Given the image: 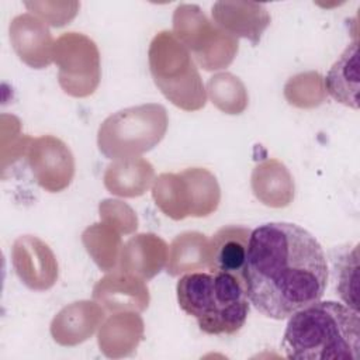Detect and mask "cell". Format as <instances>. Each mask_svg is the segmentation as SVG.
<instances>
[{"instance_id":"7","label":"cell","mask_w":360,"mask_h":360,"mask_svg":"<svg viewBox=\"0 0 360 360\" xmlns=\"http://www.w3.org/2000/svg\"><path fill=\"white\" fill-rule=\"evenodd\" d=\"M173 31L205 70L228 66L238 52V38L211 22L195 4H180L174 10Z\"/></svg>"},{"instance_id":"11","label":"cell","mask_w":360,"mask_h":360,"mask_svg":"<svg viewBox=\"0 0 360 360\" xmlns=\"http://www.w3.org/2000/svg\"><path fill=\"white\" fill-rule=\"evenodd\" d=\"M252 229L242 225L219 228L208 242L207 267L214 273H228L243 281Z\"/></svg>"},{"instance_id":"8","label":"cell","mask_w":360,"mask_h":360,"mask_svg":"<svg viewBox=\"0 0 360 360\" xmlns=\"http://www.w3.org/2000/svg\"><path fill=\"white\" fill-rule=\"evenodd\" d=\"M53 59L59 65V83L75 97L91 94L100 80L98 51L91 39L77 32H66L58 38Z\"/></svg>"},{"instance_id":"10","label":"cell","mask_w":360,"mask_h":360,"mask_svg":"<svg viewBox=\"0 0 360 360\" xmlns=\"http://www.w3.org/2000/svg\"><path fill=\"white\" fill-rule=\"evenodd\" d=\"M13 264L21 281L32 290H48L56 281L55 256L38 238L27 235L14 242Z\"/></svg>"},{"instance_id":"4","label":"cell","mask_w":360,"mask_h":360,"mask_svg":"<svg viewBox=\"0 0 360 360\" xmlns=\"http://www.w3.org/2000/svg\"><path fill=\"white\" fill-rule=\"evenodd\" d=\"M167 112L149 103L120 110L107 117L97 132L100 152L114 160L132 159L153 149L167 129Z\"/></svg>"},{"instance_id":"17","label":"cell","mask_w":360,"mask_h":360,"mask_svg":"<svg viewBox=\"0 0 360 360\" xmlns=\"http://www.w3.org/2000/svg\"><path fill=\"white\" fill-rule=\"evenodd\" d=\"M325 90L338 103L359 108V45L357 39L346 46L323 80Z\"/></svg>"},{"instance_id":"13","label":"cell","mask_w":360,"mask_h":360,"mask_svg":"<svg viewBox=\"0 0 360 360\" xmlns=\"http://www.w3.org/2000/svg\"><path fill=\"white\" fill-rule=\"evenodd\" d=\"M13 46L27 65L41 69L53 59V39L45 22L31 14H22L13 20L10 25Z\"/></svg>"},{"instance_id":"9","label":"cell","mask_w":360,"mask_h":360,"mask_svg":"<svg viewBox=\"0 0 360 360\" xmlns=\"http://www.w3.org/2000/svg\"><path fill=\"white\" fill-rule=\"evenodd\" d=\"M28 163L37 183L51 193L66 188L75 174L70 149L55 136L35 139L28 152Z\"/></svg>"},{"instance_id":"3","label":"cell","mask_w":360,"mask_h":360,"mask_svg":"<svg viewBox=\"0 0 360 360\" xmlns=\"http://www.w3.org/2000/svg\"><path fill=\"white\" fill-rule=\"evenodd\" d=\"M176 292L180 308L207 335H233L248 319L245 284L232 274L191 271L177 281Z\"/></svg>"},{"instance_id":"19","label":"cell","mask_w":360,"mask_h":360,"mask_svg":"<svg viewBox=\"0 0 360 360\" xmlns=\"http://www.w3.org/2000/svg\"><path fill=\"white\" fill-rule=\"evenodd\" d=\"M208 240L200 232H183L177 235L169 249L167 273L179 276L207 266Z\"/></svg>"},{"instance_id":"2","label":"cell","mask_w":360,"mask_h":360,"mask_svg":"<svg viewBox=\"0 0 360 360\" xmlns=\"http://www.w3.org/2000/svg\"><path fill=\"white\" fill-rule=\"evenodd\" d=\"M281 349L294 360H359V312L336 301H315L290 316Z\"/></svg>"},{"instance_id":"16","label":"cell","mask_w":360,"mask_h":360,"mask_svg":"<svg viewBox=\"0 0 360 360\" xmlns=\"http://www.w3.org/2000/svg\"><path fill=\"white\" fill-rule=\"evenodd\" d=\"M104 311L94 302L80 301L65 307L53 319L51 332L60 345H76L93 335Z\"/></svg>"},{"instance_id":"1","label":"cell","mask_w":360,"mask_h":360,"mask_svg":"<svg viewBox=\"0 0 360 360\" xmlns=\"http://www.w3.org/2000/svg\"><path fill=\"white\" fill-rule=\"evenodd\" d=\"M249 302L271 319L290 318L319 301L328 284L321 243L291 222H267L252 231L243 270Z\"/></svg>"},{"instance_id":"15","label":"cell","mask_w":360,"mask_h":360,"mask_svg":"<svg viewBox=\"0 0 360 360\" xmlns=\"http://www.w3.org/2000/svg\"><path fill=\"white\" fill-rule=\"evenodd\" d=\"M93 297L110 311L122 308L142 311L149 302V294L143 280L122 270L121 273H111L101 278L94 285Z\"/></svg>"},{"instance_id":"14","label":"cell","mask_w":360,"mask_h":360,"mask_svg":"<svg viewBox=\"0 0 360 360\" xmlns=\"http://www.w3.org/2000/svg\"><path fill=\"white\" fill-rule=\"evenodd\" d=\"M120 259L122 271L141 280H149L165 266L167 246L153 233H141L122 246Z\"/></svg>"},{"instance_id":"22","label":"cell","mask_w":360,"mask_h":360,"mask_svg":"<svg viewBox=\"0 0 360 360\" xmlns=\"http://www.w3.org/2000/svg\"><path fill=\"white\" fill-rule=\"evenodd\" d=\"M359 245L353 248L346 256L342 257L339 264V277H338V294L342 301L350 309L359 312Z\"/></svg>"},{"instance_id":"18","label":"cell","mask_w":360,"mask_h":360,"mask_svg":"<svg viewBox=\"0 0 360 360\" xmlns=\"http://www.w3.org/2000/svg\"><path fill=\"white\" fill-rule=\"evenodd\" d=\"M153 179V167L149 162L132 158L120 159L107 167L104 186L111 194L136 197L146 191Z\"/></svg>"},{"instance_id":"21","label":"cell","mask_w":360,"mask_h":360,"mask_svg":"<svg viewBox=\"0 0 360 360\" xmlns=\"http://www.w3.org/2000/svg\"><path fill=\"white\" fill-rule=\"evenodd\" d=\"M208 93L212 103L226 114H240L248 96L243 83L231 73H219L208 80Z\"/></svg>"},{"instance_id":"5","label":"cell","mask_w":360,"mask_h":360,"mask_svg":"<svg viewBox=\"0 0 360 360\" xmlns=\"http://www.w3.org/2000/svg\"><path fill=\"white\" fill-rule=\"evenodd\" d=\"M149 66L155 84L174 105L193 111L207 103L204 84L187 48L173 32H159L149 48Z\"/></svg>"},{"instance_id":"6","label":"cell","mask_w":360,"mask_h":360,"mask_svg":"<svg viewBox=\"0 0 360 360\" xmlns=\"http://www.w3.org/2000/svg\"><path fill=\"white\" fill-rule=\"evenodd\" d=\"M156 205L170 218L205 217L217 210L219 186L205 169H187L179 174H160L152 188Z\"/></svg>"},{"instance_id":"20","label":"cell","mask_w":360,"mask_h":360,"mask_svg":"<svg viewBox=\"0 0 360 360\" xmlns=\"http://www.w3.org/2000/svg\"><path fill=\"white\" fill-rule=\"evenodd\" d=\"M276 186L294 194V183L285 166L277 160H266L257 165L252 174V187L255 195L266 205L281 207L274 190Z\"/></svg>"},{"instance_id":"12","label":"cell","mask_w":360,"mask_h":360,"mask_svg":"<svg viewBox=\"0 0 360 360\" xmlns=\"http://www.w3.org/2000/svg\"><path fill=\"white\" fill-rule=\"evenodd\" d=\"M212 20L226 34L235 38H246L257 45L270 24V14L259 3L217 1L212 4Z\"/></svg>"}]
</instances>
